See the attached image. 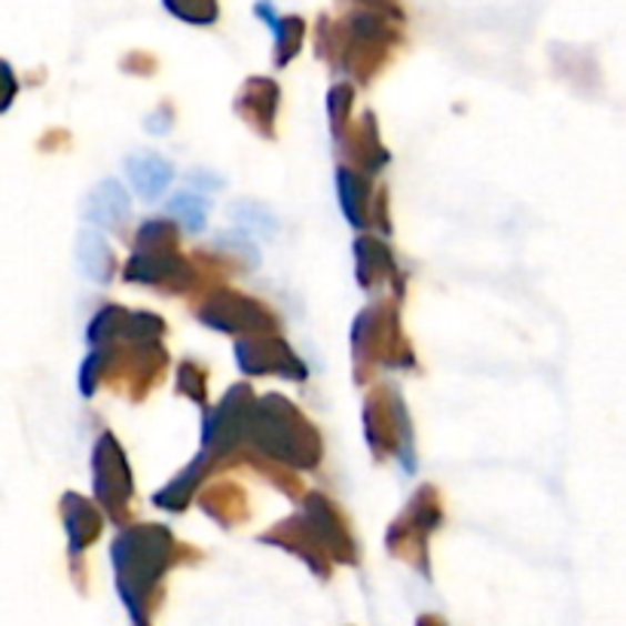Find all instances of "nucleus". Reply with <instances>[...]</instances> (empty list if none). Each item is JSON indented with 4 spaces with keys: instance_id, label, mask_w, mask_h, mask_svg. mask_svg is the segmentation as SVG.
Instances as JSON below:
<instances>
[{
    "instance_id": "a211bd4d",
    "label": "nucleus",
    "mask_w": 626,
    "mask_h": 626,
    "mask_svg": "<svg viewBox=\"0 0 626 626\" xmlns=\"http://www.w3.org/2000/svg\"><path fill=\"white\" fill-rule=\"evenodd\" d=\"M174 16H181L186 22H196V26H209L214 22V16H218V7L214 3H202V7H178V3H165Z\"/></svg>"
},
{
    "instance_id": "9d476101",
    "label": "nucleus",
    "mask_w": 626,
    "mask_h": 626,
    "mask_svg": "<svg viewBox=\"0 0 626 626\" xmlns=\"http://www.w3.org/2000/svg\"><path fill=\"white\" fill-rule=\"evenodd\" d=\"M64 528L71 535V551H83L87 544L95 541L101 532V516L95 514V507L80 498V495H64Z\"/></svg>"
},
{
    "instance_id": "6ab92c4d",
    "label": "nucleus",
    "mask_w": 626,
    "mask_h": 626,
    "mask_svg": "<svg viewBox=\"0 0 626 626\" xmlns=\"http://www.w3.org/2000/svg\"><path fill=\"white\" fill-rule=\"evenodd\" d=\"M181 385H184L186 392L193 394L196 401H202V388H205V376L199 373L193 364H184V370H181ZM184 392V394H186Z\"/></svg>"
},
{
    "instance_id": "20e7f679",
    "label": "nucleus",
    "mask_w": 626,
    "mask_h": 626,
    "mask_svg": "<svg viewBox=\"0 0 626 626\" xmlns=\"http://www.w3.org/2000/svg\"><path fill=\"white\" fill-rule=\"evenodd\" d=\"M202 321L226 333H270L275 321L254 300L239 294H218L202 306Z\"/></svg>"
},
{
    "instance_id": "f257e3e1",
    "label": "nucleus",
    "mask_w": 626,
    "mask_h": 626,
    "mask_svg": "<svg viewBox=\"0 0 626 626\" xmlns=\"http://www.w3.org/2000/svg\"><path fill=\"white\" fill-rule=\"evenodd\" d=\"M172 532L162 526H135L113 541V572L123 599L138 608L144 593L156 587L160 575L172 563Z\"/></svg>"
},
{
    "instance_id": "ddd939ff",
    "label": "nucleus",
    "mask_w": 626,
    "mask_h": 626,
    "mask_svg": "<svg viewBox=\"0 0 626 626\" xmlns=\"http://www.w3.org/2000/svg\"><path fill=\"white\" fill-rule=\"evenodd\" d=\"M340 202H343L349 223H355V226L367 223V181L349 169H340Z\"/></svg>"
},
{
    "instance_id": "0eeeda50",
    "label": "nucleus",
    "mask_w": 626,
    "mask_h": 626,
    "mask_svg": "<svg viewBox=\"0 0 626 626\" xmlns=\"http://www.w3.org/2000/svg\"><path fill=\"white\" fill-rule=\"evenodd\" d=\"M186 260L178 258L174 251H160V254H153V251H138L132 263H129V270H125V279L129 282H144V284H174L186 279Z\"/></svg>"
},
{
    "instance_id": "f3484780",
    "label": "nucleus",
    "mask_w": 626,
    "mask_h": 626,
    "mask_svg": "<svg viewBox=\"0 0 626 626\" xmlns=\"http://www.w3.org/2000/svg\"><path fill=\"white\" fill-rule=\"evenodd\" d=\"M174 242H178V233H174V226L169 221H150L138 233V248L141 251H153V254L174 251Z\"/></svg>"
},
{
    "instance_id": "6e6552de",
    "label": "nucleus",
    "mask_w": 626,
    "mask_h": 626,
    "mask_svg": "<svg viewBox=\"0 0 626 626\" xmlns=\"http://www.w3.org/2000/svg\"><path fill=\"white\" fill-rule=\"evenodd\" d=\"M125 172H129V181L138 190V196L144 199H160L174 181V165L162 160L160 153H132L125 160Z\"/></svg>"
},
{
    "instance_id": "f03ea898",
    "label": "nucleus",
    "mask_w": 626,
    "mask_h": 626,
    "mask_svg": "<svg viewBox=\"0 0 626 626\" xmlns=\"http://www.w3.org/2000/svg\"><path fill=\"white\" fill-rule=\"evenodd\" d=\"M245 437H254L260 450L279 462L296 467H315L319 462V437L300 418L294 406L282 397L254 401L248 416Z\"/></svg>"
},
{
    "instance_id": "dca6fc26",
    "label": "nucleus",
    "mask_w": 626,
    "mask_h": 626,
    "mask_svg": "<svg viewBox=\"0 0 626 626\" xmlns=\"http://www.w3.org/2000/svg\"><path fill=\"white\" fill-rule=\"evenodd\" d=\"M233 214V221L248 230V233L254 235H272L279 230V221H275V214H272L266 205H260V202H239L230 209Z\"/></svg>"
},
{
    "instance_id": "1a4fd4ad",
    "label": "nucleus",
    "mask_w": 626,
    "mask_h": 626,
    "mask_svg": "<svg viewBox=\"0 0 626 626\" xmlns=\"http://www.w3.org/2000/svg\"><path fill=\"white\" fill-rule=\"evenodd\" d=\"M77 266L87 275L89 282H111L113 279V254L104 235L95 230H83L77 235Z\"/></svg>"
},
{
    "instance_id": "39448f33",
    "label": "nucleus",
    "mask_w": 626,
    "mask_h": 626,
    "mask_svg": "<svg viewBox=\"0 0 626 626\" xmlns=\"http://www.w3.org/2000/svg\"><path fill=\"white\" fill-rule=\"evenodd\" d=\"M235 357L245 373H279L291 380H303L306 367L303 361L282 343V340H254V343H235Z\"/></svg>"
},
{
    "instance_id": "2eb2a0df",
    "label": "nucleus",
    "mask_w": 626,
    "mask_h": 626,
    "mask_svg": "<svg viewBox=\"0 0 626 626\" xmlns=\"http://www.w3.org/2000/svg\"><path fill=\"white\" fill-rule=\"evenodd\" d=\"M202 467H205V455H199L184 474H178V477L156 495V504H160V507H169V511H181L186 504V498H190L193 486L199 483V477H202Z\"/></svg>"
},
{
    "instance_id": "7ed1b4c3",
    "label": "nucleus",
    "mask_w": 626,
    "mask_h": 626,
    "mask_svg": "<svg viewBox=\"0 0 626 626\" xmlns=\"http://www.w3.org/2000/svg\"><path fill=\"white\" fill-rule=\"evenodd\" d=\"M92 474H95V495L108 511H123L132 498V474L125 455L113 434H104L92 453Z\"/></svg>"
},
{
    "instance_id": "aec40b11",
    "label": "nucleus",
    "mask_w": 626,
    "mask_h": 626,
    "mask_svg": "<svg viewBox=\"0 0 626 626\" xmlns=\"http://www.w3.org/2000/svg\"><path fill=\"white\" fill-rule=\"evenodd\" d=\"M190 181H193V184H202L205 190H221L223 186V178H209V174H202V169H196V172L190 174Z\"/></svg>"
},
{
    "instance_id": "9b49d317",
    "label": "nucleus",
    "mask_w": 626,
    "mask_h": 626,
    "mask_svg": "<svg viewBox=\"0 0 626 626\" xmlns=\"http://www.w3.org/2000/svg\"><path fill=\"white\" fill-rule=\"evenodd\" d=\"M355 263H357V282L364 284L367 291H373V284L385 282V275L394 270L392 254L382 242H373V239H361L355 242Z\"/></svg>"
},
{
    "instance_id": "f8f14e48",
    "label": "nucleus",
    "mask_w": 626,
    "mask_h": 626,
    "mask_svg": "<svg viewBox=\"0 0 626 626\" xmlns=\"http://www.w3.org/2000/svg\"><path fill=\"white\" fill-rule=\"evenodd\" d=\"M254 13L266 16V19L272 22V31H275V38H279V50H282V55H279V64H284L287 59H291V55H296L300 43H303V31H306L303 19H296V16L279 19V16H275V10H272V7H266V3L254 7Z\"/></svg>"
},
{
    "instance_id": "423d86ee",
    "label": "nucleus",
    "mask_w": 626,
    "mask_h": 626,
    "mask_svg": "<svg viewBox=\"0 0 626 626\" xmlns=\"http://www.w3.org/2000/svg\"><path fill=\"white\" fill-rule=\"evenodd\" d=\"M132 214L129 193L120 181H101L83 199V221L89 226H104V230H123Z\"/></svg>"
},
{
    "instance_id": "4468645a",
    "label": "nucleus",
    "mask_w": 626,
    "mask_h": 626,
    "mask_svg": "<svg viewBox=\"0 0 626 626\" xmlns=\"http://www.w3.org/2000/svg\"><path fill=\"white\" fill-rule=\"evenodd\" d=\"M169 214H174L178 221L184 223L190 233H199L205 226V218H209V199L199 196L196 190H181L169 199Z\"/></svg>"
}]
</instances>
